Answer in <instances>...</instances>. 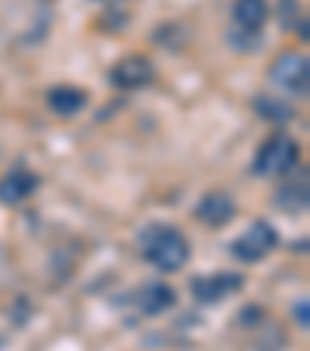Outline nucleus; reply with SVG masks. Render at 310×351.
Wrapping results in <instances>:
<instances>
[{
  "instance_id": "obj_7",
  "label": "nucleus",
  "mask_w": 310,
  "mask_h": 351,
  "mask_svg": "<svg viewBox=\"0 0 310 351\" xmlns=\"http://www.w3.org/2000/svg\"><path fill=\"white\" fill-rule=\"evenodd\" d=\"M192 215H196L205 227H227L233 218H236V202H233L230 193L214 190V193H205V196L198 199V206Z\"/></svg>"
},
{
  "instance_id": "obj_6",
  "label": "nucleus",
  "mask_w": 310,
  "mask_h": 351,
  "mask_svg": "<svg viewBox=\"0 0 310 351\" xmlns=\"http://www.w3.org/2000/svg\"><path fill=\"white\" fill-rule=\"evenodd\" d=\"M152 78H155V66L146 56H125L109 72V81L118 90H140V87L152 84Z\"/></svg>"
},
{
  "instance_id": "obj_3",
  "label": "nucleus",
  "mask_w": 310,
  "mask_h": 351,
  "mask_svg": "<svg viewBox=\"0 0 310 351\" xmlns=\"http://www.w3.org/2000/svg\"><path fill=\"white\" fill-rule=\"evenodd\" d=\"M276 245H279L276 227L267 224V221H251L248 230H242L230 243V252H233V258L245 261V265H257V261H264Z\"/></svg>"
},
{
  "instance_id": "obj_13",
  "label": "nucleus",
  "mask_w": 310,
  "mask_h": 351,
  "mask_svg": "<svg viewBox=\"0 0 310 351\" xmlns=\"http://www.w3.org/2000/svg\"><path fill=\"white\" fill-rule=\"evenodd\" d=\"M255 112L261 115V119L273 121V125H285V121L295 119V109H292L285 99H273V97H264V93L255 97Z\"/></svg>"
},
{
  "instance_id": "obj_15",
  "label": "nucleus",
  "mask_w": 310,
  "mask_h": 351,
  "mask_svg": "<svg viewBox=\"0 0 310 351\" xmlns=\"http://www.w3.org/2000/svg\"><path fill=\"white\" fill-rule=\"evenodd\" d=\"M295 320H298V326H301V330H307V326H310V308H307V298H301V302L295 305Z\"/></svg>"
},
{
  "instance_id": "obj_1",
  "label": "nucleus",
  "mask_w": 310,
  "mask_h": 351,
  "mask_svg": "<svg viewBox=\"0 0 310 351\" xmlns=\"http://www.w3.org/2000/svg\"><path fill=\"white\" fill-rule=\"evenodd\" d=\"M140 245H143V258L165 274L180 271L190 261V239L177 227L149 224L143 230V237H140Z\"/></svg>"
},
{
  "instance_id": "obj_9",
  "label": "nucleus",
  "mask_w": 310,
  "mask_h": 351,
  "mask_svg": "<svg viewBox=\"0 0 310 351\" xmlns=\"http://www.w3.org/2000/svg\"><path fill=\"white\" fill-rule=\"evenodd\" d=\"M174 302H177V292H174L168 283H149V286H143L140 295H137V305L146 317H155V314L171 311Z\"/></svg>"
},
{
  "instance_id": "obj_8",
  "label": "nucleus",
  "mask_w": 310,
  "mask_h": 351,
  "mask_svg": "<svg viewBox=\"0 0 310 351\" xmlns=\"http://www.w3.org/2000/svg\"><path fill=\"white\" fill-rule=\"evenodd\" d=\"M40 186L38 174L28 171V168H13L0 178V202L3 206H19L25 199L34 196V190Z\"/></svg>"
},
{
  "instance_id": "obj_5",
  "label": "nucleus",
  "mask_w": 310,
  "mask_h": 351,
  "mask_svg": "<svg viewBox=\"0 0 310 351\" xmlns=\"http://www.w3.org/2000/svg\"><path fill=\"white\" fill-rule=\"evenodd\" d=\"M242 286H245L242 274L218 271V274H205V277H196L190 283V292H192V298H196L198 305H218V302H224V298L236 295Z\"/></svg>"
},
{
  "instance_id": "obj_12",
  "label": "nucleus",
  "mask_w": 310,
  "mask_h": 351,
  "mask_svg": "<svg viewBox=\"0 0 310 351\" xmlns=\"http://www.w3.org/2000/svg\"><path fill=\"white\" fill-rule=\"evenodd\" d=\"M273 206L283 208V212H289V215L304 212V208H307V178L279 186L276 196H273Z\"/></svg>"
},
{
  "instance_id": "obj_11",
  "label": "nucleus",
  "mask_w": 310,
  "mask_h": 351,
  "mask_svg": "<svg viewBox=\"0 0 310 351\" xmlns=\"http://www.w3.org/2000/svg\"><path fill=\"white\" fill-rule=\"evenodd\" d=\"M47 106H50V112L68 119V115H78L81 109L87 106V93L81 90V87L60 84V87H53V90L47 93Z\"/></svg>"
},
{
  "instance_id": "obj_4",
  "label": "nucleus",
  "mask_w": 310,
  "mask_h": 351,
  "mask_svg": "<svg viewBox=\"0 0 310 351\" xmlns=\"http://www.w3.org/2000/svg\"><path fill=\"white\" fill-rule=\"evenodd\" d=\"M270 81L279 90L292 93V97H307L310 90V62L301 50H285L273 60Z\"/></svg>"
},
{
  "instance_id": "obj_10",
  "label": "nucleus",
  "mask_w": 310,
  "mask_h": 351,
  "mask_svg": "<svg viewBox=\"0 0 310 351\" xmlns=\"http://www.w3.org/2000/svg\"><path fill=\"white\" fill-rule=\"evenodd\" d=\"M270 16L267 0H233V25L245 32H261Z\"/></svg>"
},
{
  "instance_id": "obj_16",
  "label": "nucleus",
  "mask_w": 310,
  "mask_h": 351,
  "mask_svg": "<svg viewBox=\"0 0 310 351\" xmlns=\"http://www.w3.org/2000/svg\"><path fill=\"white\" fill-rule=\"evenodd\" d=\"M96 3H103V7L115 10V7H121V3H125V0H96Z\"/></svg>"
},
{
  "instance_id": "obj_2",
  "label": "nucleus",
  "mask_w": 310,
  "mask_h": 351,
  "mask_svg": "<svg viewBox=\"0 0 310 351\" xmlns=\"http://www.w3.org/2000/svg\"><path fill=\"white\" fill-rule=\"evenodd\" d=\"M298 159H301L298 140H292L289 134H273V137H267L264 143H261L251 171H255L257 178H285V174L298 165Z\"/></svg>"
},
{
  "instance_id": "obj_14",
  "label": "nucleus",
  "mask_w": 310,
  "mask_h": 351,
  "mask_svg": "<svg viewBox=\"0 0 310 351\" xmlns=\"http://www.w3.org/2000/svg\"><path fill=\"white\" fill-rule=\"evenodd\" d=\"M279 10H283L285 28H298V7H295V0H279Z\"/></svg>"
}]
</instances>
